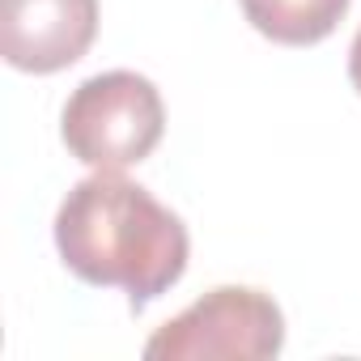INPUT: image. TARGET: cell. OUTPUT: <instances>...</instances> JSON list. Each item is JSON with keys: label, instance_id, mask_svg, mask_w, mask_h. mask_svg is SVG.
Instances as JSON below:
<instances>
[{"label": "cell", "instance_id": "6da1fadb", "mask_svg": "<svg viewBox=\"0 0 361 361\" xmlns=\"http://www.w3.org/2000/svg\"><path fill=\"white\" fill-rule=\"evenodd\" d=\"M60 259L90 285L123 289L145 310L188 272V226L119 170H98L64 196L56 213Z\"/></svg>", "mask_w": 361, "mask_h": 361}, {"label": "cell", "instance_id": "7a4b0ae2", "mask_svg": "<svg viewBox=\"0 0 361 361\" xmlns=\"http://www.w3.org/2000/svg\"><path fill=\"white\" fill-rule=\"evenodd\" d=\"M166 132V106L149 77L111 68L81 81L60 115L68 153L94 170H123L145 161Z\"/></svg>", "mask_w": 361, "mask_h": 361}, {"label": "cell", "instance_id": "3957f363", "mask_svg": "<svg viewBox=\"0 0 361 361\" xmlns=\"http://www.w3.org/2000/svg\"><path fill=\"white\" fill-rule=\"evenodd\" d=\"M285 348V314L264 289L221 285L161 323L145 357L149 361H264Z\"/></svg>", "mask_w": 361, "mask_h": 361}, {"label": "cell", "instance_id": "277c9868", "mask_svg": "<svg viewBox=\"0 0 361 361\" xmlns=\"http://www.w3.org/2000/svg\"><path fill=\"white\" fill-rule=\"evenodd\" d=\"M98 35V0H0V51L22 73L77 64Z\"/></svg>", "mask_w": 361, "mask_h": 361}, {"label": "cell", "instance_id": "5b68a950", "mask_svg": "<svg viewBox=\"0 0 361 361\" xmlns=\"http://www.w3.org/2000/svg\"><path fill=\"white\" fill-rule=\"evenodd\" d=\"M247 22L285 47L323 43L348 13V0H243Z\"/></svg>", "mask_w": 361, "mask_h": 361}, {"label": "cell", "instance_id": "8992f818", "mask_svg": "<svg viewBox=\"0 0 361 361\" xmlns=\"http://www.w3.org/2000/svg\"><path fill=\"white\" fill-rule=\"evenodd\" d=\"M348 77H353V90L361 94V30H357L353 47H348Z\"/></svg>", "mask_w": 361, "mask_h": 361}]
</instances>
